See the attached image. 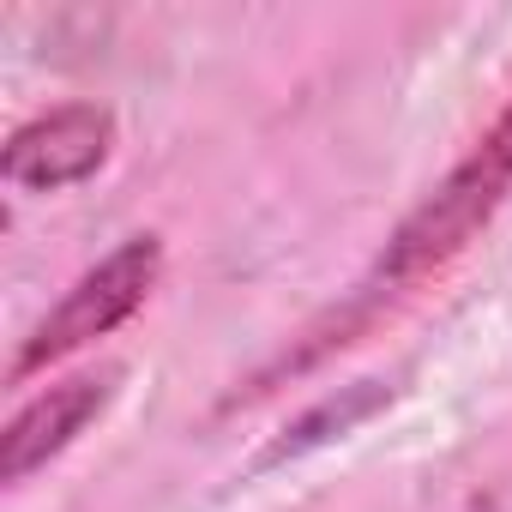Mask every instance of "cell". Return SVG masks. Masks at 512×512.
<instances>
[{
  "instance_id": "6da1fadb",
  "label": "cell",
  "mask_w": 512,
  "mask_h": 512,
  "mask_svg": "<svg viewBox=\"0 0 512 512\" xmlns=\"http://www.w3.org/2000/svg\"><path fill=\"white\" fill-rule=\"evenodd\" d=\"M506 193H512V103H506V109L494 115V127L470 145V157L398 223V235L386 241V253L374 260V272L356 284V296H350L344 308H332V320L314 326L296 356H284L272 374H260V386L278 380V374H296V368H308V362H320V356H332V350L350 344L362 326H374L398 296H410L422 278H434L440 266H452L458 253L470 247V235L506 205Z\"/></svg>"
},
{
  "instance_id": "7a4b0ae2",
  "label": "cell",
  "mask_w": 512,
  "mask_h": 512,
  "mask_svg": "<svg viewBox=\"0 0 512 512\" xmlns=\"http://www.w3.org/2000/svg\"><path fill=\"white\" fill-rule=\"evenodd\" d=\"M157 278H163V241H157V235L121 241L109 260H97V266L37 320V332L25 338V350H19V362H13V380L37 374V368H49V362H67L73 350L109 338L121 320H133V314L145 308V296L157 290Z\"/></svg>"
},
{
  "instance_id": "3957f363",
  "label": "cell",
  "mask_w": 512,
  "mask_h": 512,
  "mask_svg": "<svg viewBox=\"0 0 512 512\" xmlns=\"http://www.w3.org/2000/svg\"><path fill=\"white\" fill-rule=\"evenodd\" d=\"M109 145H115V115L97 109V103H67V109H49V115L25 121L7 139L0 175L25 193H55V187H73V181L97 175Z\"/></svg>"
},
{
  "instance_id": "277c9868",
  "label": "cell",
  "mask_w": 512,
  "mask_h": 512,
  "mask_svg": "<svg viewBox=\"0 0 512 512\" xmlns=\"http://www.w3.org/2000/svg\"><path fill=\"white\" fill-rule=\"evenodd\" d=\"M115 380H121V368H103V374H79V380H61L43 398H31L7 422V434H0V476L25 482L31 470H43L49 458H61L103 416V404L115 398Z\"/></svg>"
}]
</instances>
